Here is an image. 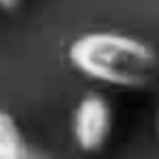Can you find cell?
<instances>
[{"label": "cell", "instance_id": "6da1fadb", "mask_svg": "<svg viewBox=\"0 0 159 159\" xmlns=\"http://www.w3.org/2000/svg\"><path fill=\"white\" fill-rule=\"evenodd\" d=\"M67 60L82 77L117 89H144L159 77L157 50L134 35L114 30L77 35L67 47Z\"/></svg>", "mask_w": 159, "mask_h": 159}, {"label": "cell", "instance_id": "277c9868", "mask_svg": "<svg viewBox=\"0 0 159 159\" xmlns=\"http://www.w3.org/2000/svg\"><path fill=\"white\" fill-rule=\"evenodd\" d=\"M25 0H0V10H17Z\"/></svg>", "mask_w": 159, "mask_h": 159}, {"label": "cell", "instance_id": "3957f363", "mask_svg": "<svg viewBox=\"0 0 159 159\" xmlns=\"http://www.w3.org/2000/svg\"><path fill=\"white\" fill-rule=\"evenodd\" d=\"M0 159H47L27 142L17 119L5 109H0Z\"/></svg>", "mask_w": 159, "mask_h": 159}, {"label": "cell", "instance_id": "7a4b0ae2", "mask_svg": "<svg viewBox=\"0 0 159 159\" xmlns=\"http://www.w3.org/2000/svg\"><path fill=\"white\" fill-rule=\"evenodd\" d=\"M112 134V104L99 92H87L72 112V137L75 144L92 154L99 152Z\"/></svg>", "mask_w": 159, "mask_h": 159}, {"label": "cell", "instance_id": "5b68a950", "mask_svg": "<svg viewBox=\"0 0 159 159\" xmlns=\"http://www.w3.org/2000/svg\"><path fill=\"white\" fill-rule=\"evenodd\" d=\"M157 127H159V117H157Z\"/></svg>", "mask_w": 159, "mask_h": 159}]
</instances>
